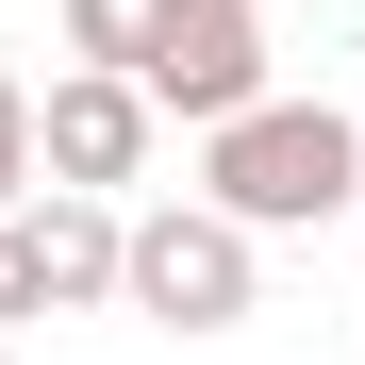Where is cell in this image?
Instances as JSON below:
<instances>
[{
	"mask_svg": "<svg viewBox=\"0 0 365 365\" xmlns=\"http://www.w3.org/2000/svg\"><path fill=\"white\" fill-rule=\"evenodd\" d=\"M200 200L232 232H332L365 200V116L349 100H250L200 133Z\"/></svg>",
	"mask_w": 365,
	"mask_h": 365,
	"instance_id": "1",
	"label": "cell"
},
{
	"mask_svg": "<svg viewBox=\"0 0 365 365\" xmlns=\"http://www.w3.org/2000/svg\"><path fill=\"white\" fill-rule=\"evenodd\" d=\"M250 299H266V232H232L216 200L116 216V316H150V332H232Z\"/></svg>",
	"mask_w": 365,
	"mask_h": 365,
	"instance_id": "2",
	"label": "cell"
},
{
	"mask_svg": "<svg viewBox=\"0 0 365 365\" xmlns=\"http://www.w3.org/2000/svg\"><path fill=\"white\" fill-rule=\"evenodd\" d=\"M150 116H182V133H216V116H250L266 100V0H166V34H150Z\"/></svg>",
	"mask_w": 365,
	"mask_h": 365,
	"instance_id": "3",
	"label": "cell"
},
{
	"mask_svg": "<svg viewBox=\"0 0 365 365\" xmlns=\"http://www.w3.org/2000/svg\"><path fill=\"white\" fill-rule=\"evenodd\" d=\"M150 83H116V67H50V100H34V182H67V200H116V182L150 166Z\"/></svg>",
	"mask_w": 365,
	"mask_h": 365,
	"instance_id": "4",
	"label": "cell"
},
{
	"mask_svg": "<svg viewBox=\"0 0 365 365\" xmlns=\"http://www.w3.org/2000/svg\"><path fill=\"white\" fill-rule=\"evenodd\" d=\"M17 250H34V299H50V316H100V299H116V200L34 182V200H17Z\"/></svg>",
	"mask_w": 365,
	"mask_h": 365,
	"instance_id": "5",
	"label": "cell"
},
{
	"mask_svg": "<svg viewBox=\"0 0 365 365\" xmlns=\"http://www.w3.org/2000/svg\"><path fill=\"white\" fill-rule=\"evenodd\" d=\"M150 34H166V0H67V67H116V83H133Z\"/></svg>",
	"mask_w": 365,
	"mask_h": 365,
	"instance_id": "6",
	"label": "cell"
},
{
	"mask_svg": "<svg viewBox=\"0 0 365 365\" xmlns=\"http://www.w3.org/2000/svg\"><path fill=\"white\" fill-rule=\"evenodd\" d=\"M17 200H34V83L0 67V216H17Z\"/></svg>",
	"mask_w": 365,
	"mask_h": 365,
	"instance_id": "7",
	"label": "cell"
},
{
	"mask_svg": "<svg viewBox=\"0 0 365 365\" xmlns=\"http://www.w3.org/2000/svg\"><path fill=\"white\" fill-rule=\"evenodd\" d=\"M17 316H50V299H34V250H17V216H0V332H17Z\"/></svg>",
	"mask_w": 365,
	"mask_h": 365,
	"instance_id": "8",
	"label": "cell"
},
{
	"mask_svg": "<svg viewBox=\"0 0 365 365\" xmlns=\"http://www.w3.org/2000/svg\"><path fill=\"white\" fill-rule=\"evenodd\" d=\"M0 365H17V349H0Z\"/></svg>",
	"mask_w": 365,
	"mask_h": 365,
	"instance_id": "9",
	"label": "cell"
},
{
	"mask_svg": "<svg viewBox=\"0 0 365 365\" xmlns=\"http://www.w3.org/2000/svg\"><path fill=\"white\" fill-rule=\"evenodd\" d=\"M349 116H365V100H349Z\"/></svg>",
	"mask_w": 365,
	"mask_h": 365,
	"instance_id": "10",
	"label": "cell"
}]
</instances>
